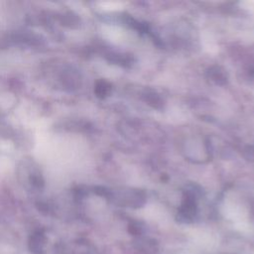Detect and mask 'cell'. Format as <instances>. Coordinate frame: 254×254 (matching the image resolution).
I'll list each match as a JSON object with an SVG mask.
<instances>
[{
  "mask_svg": "<svg viewBox=\"0 0 254 254\" xmlns=\"http://www.w3.org/2000/svg\"><path fill=\"white\" fill-rule=\"evenodd\" d=\"M146 100L149 102V104H151L154 107H159V105L162 104V100L160 98V96L158 94H156L155 92H147L146 94Z\"/></svg>",
  "mask_w": 254,
  "mask_h": 254,
  "instance_id": "2",
  "label": "cell"
},
{
  "mask_svg": "<svg viewBox=\"0 0 254 254\" xmlns=\"http://www.w3.org/2000/svg\"><path fill=\"white\" fill-rule=\"evenodd\" d=\"M209 74H210L211 79L217 83H222V82H225V80H226L224 72L222 70H220L219 67H215L214 69L211 68L209 71Z\"/></svg>",
  "mask_w": 254,
  "mask_h": 254,
  "instance_id": "1",
  "label": "cell"
}]
</instances>
